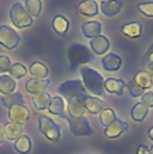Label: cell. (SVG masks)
Returning a JSON list of instances; mask_svg holds the SVG:
<instances>
[{
  "mask_svg": "<svg viewBox=\"0 0 153 154\" xmlns=\"http://www.w3.org/2000/svg\"><path fill=\"white\" fill-rule=\"evenodd\" d=\"M29 72L34 78L46 79V77L48 76V67L41 61H34L29 66Z\"/></svg>",
  "mask_w": 153,
  "mask_h": 154,
  "instance_id": "44dd1931",
  "label": "cell"
},
{
  "mask_svg": "<svg viewBox=\"0 0 153 154\" xmlns=\"http://www.w3.org/2000/svg\"><path fill=\"white\" fill-rule=\"evenodd\" d=\"M81 102H82L84 109L92 114H99L106 106V102L104 100L94 97V96H89V95H86L84 97H82Z\"/></svg>",
  "mask_w": 153,
  "mask_h": 154,
  "instance_id": "9c48e42d",
  "label": "cell"
},
{
  "mask_svg": "<svg viewBox=\"0 0 153 154\" xmlns=\"http://www.w3.org/2000/svg\"><path fill=\"white\" fill-rule=\"evenodd\" d=\"M13 148L20 154H28L31 150V140L27 135H22L18 140L14 141Z\"/></svg>",
  "mask_w": 153,
  "mask_h": 154,
  "instance_id": "83f0119b",
  "label": "cell"
},
{
  "mask_svg": "<svg viewBox=\"0 0 153 154\" xmlns=\"http://www.w3.org/2000/svg\"><path fill=\"white\" fill-rule=\"evenodd\" d=\"M67 113L69 117L71 118H80V117H84L86 109L81 102V100H71L67 102Z\"/></svg>",
  "mask_w": 153,
  "mask_h": 154,
  "instance_id": "cb8c5ba5",
  "label": "cell"
},
{
  "mask_svg": "<svg viewBox=\"0 0 153 154\" xmlns=\"http://www.w3.org/2000/svg\"><path fill=\"white\" fill-rule=\"evenodd\" d=\"M81 29H82L83 35L90 40L101 35V23H99L96 20H90V22L83 23Z\"/></svg>",
  "mask_w": 153,
  "mask_h": 154,
  "instance_id": "5bb4252c",
  "label": "cell"
},
{
  "mask_svg": "<svg viewBox=\"0 0 153 154\" xmlns=\"http://www.w3.org/2000/svg\"><path fill=\"white\" fill-rule=\"evenodd\" d=\"M141 102L149 109L153 107V91H147L143 93V95L141 96Z\"/></svg>",
  "mask_w": 153,
  "mask_h": 154,
  "instance_id": "d590c367",
  "label": "cell"
},
{
  "mask_svg": "<svg viewBox=\"0 0 153 154\" xmlns=\"http://www.w3.org/2000/svg\"><path fill=\"white\" fill-rule=\"evenodd\" d=\"M89 46H90L92 51H93L95 54L101 55V54H104V53L107 52V49H108V47H110V41H108V38H107L106 36L100 35V36H98V37L92 38Z\"/></svg>",
  "mask_w": 153,
  "mask_h": 154,
  "instance_id": "9a60e30c",
  "label": "cell"
},
{
  "mask_svg": "<svg viewBox=\"0 0 153 154\" xmlns=\"http://www.w3.org/2000/svg\"><path fill=\"white\" fill-rule=\"evenodd\" d=\"M149 154H153V144L149 147Z\"/></svg>",
  "mask_w": 153,
  "mask_h": 154,
  "instance_id": "b9f144b4",
  "label": "cell"
},
{
  "mask_svg": "<svg viewBox=\"0 0 153 154\" xmlns=\"http://www.w3.org/2000/svg\"><path fill=\"white\" fill-rule=\"evenodd\" d=\"M64 108H65V105H64L63 97L61 96H52V100H51L49 106H48L49 113L53 116L61 117L64 114Z\"/></svg>",
  "mask_w": 153,
  "mask_h": 154,
  "instance_id": "4316f807",
  "label": "cell"
},
{
  "mask_svg": "<svg viewBox=\"0 0 153 154\" xmlns=\"http://www.w3.org/2000/svg\"><path fill=\"white\" fill-rule=\"evenodd\" d=\"M123 4H124V2H123L122 0L101 1V4H100L101 12H102L105 16H107V17H113V16H116V14L120 11Z\"/></svg>",
  "mask_w": 153,
  "mask_h": 154,
  "instance_id": "2e32d148",
  "label": "cell"
},
{
  "mask_svg": "<svg viewBox=\"0 0 153 154\" xmlns=\"http://www.w3.org/2000/svg\"><path fill=\"white\" fill-rule=\"evenodd\" d=\"M58 93L64 96L67 102L71 100H81L87 95V90L81 79H69L63 82L58 87Z\"/></svg>",
  "mask_w": 153,
  "mask_h": 154,
  "instance_id": "3957f363",
  "label": "cell"
},
{
  "mask_svg": "<svg viewBox=\"0 0 153 154\" xmlns=\"http://www.w3.org/2000/svg\"><path fill=\"white\" fill-rule=\"evenodd\" d=\"M137 10L147 16V17H153V1H148V2H140L137 5Z\"/></svg>",
  "mask_w": 153,
  "mask_h": 154,
  "instance_id": "836d02e7",
  "label": "cell"
},
{
  "mask_svg": "<svg viewBox=\"0 0 153 154\" xmlns=\"http://www.w3.org/2000/svg\"><path fill=\"white\" fill-rule=\"evenodd\" d=\"M126 87H128V89H129V94H130L131 97H139V96H142V95H143V89L140 88V87L135 83L134 79H131V81L126 84Z\"/></svg>",
  "mask_w": 153,
  "mask_h": 154,
  "instance_id": "d6a6232c",
  "label": "cell"
},
{
  "mask_svg": "<svg viewBox=\"0 0 153 154\" xmlns=\"http://www.w3.org/2000/svg\"><path fill=\"white\" fill-rule=\"evenodd\" d=\"M148 114V108L140 101V102H136L131 109H130V117L133 118V120L135 122H142L146 119Z\"/></svg>",
  "mask_w": 153,
  "mask_h": 154,
  "instance_id": "484cf974",
  "label": "cell"
},
{
  "mask_svg": "<svg viewBox=\"0 0 153 154\" xmlns=\"http://www.w3.org/2000/svg\"><path fill=\"white\" fill-rule=\"evenodd\" d=\"M51 100H52L51 94H48V93H46V91L39 93V94H34L33 97H31V101H33L35 108L39 109V111L47 109L48 106H49Z\"/></svg>",
  "mask_w": 153,
  "mask_h": 154,
  "instance_id": "ffe728a7",
  "label": "cell"
},
{
  "mask_svg": "<svg viewBox=\"0 0 153 154\" xmlns=\"http://www.w3.org/2000/svg\"><path fill=\"white\" fill-rule=\"evenodd\" d=\"M87 154H88V153H87Z\"/></svg>",
  "mask_w": 153,
  "mask_h": 154,
  "instance_id": "7bdbcfd3",
  "label": "cell"
},
{
  "mask_svg": "<svg viewBox=\"0 0 153 154\" xmlns=\"http://www.w3.org/2000/svg\"><path fill=\"white\" fill-rule=\"evenodd\" d=\"M8 72H10V77H12L13 79H19L27 75V67L20 63H14L12 64Z\"/></svg>",
  "mask_w": 153,
  "mask_h": 154,
  "instance_id": "1f68e13d",
  "label": "cell"
},
{
  "mask_svg": "<svg viewBox=\"0 0 153 154\" xmlns=\"http://www.w3.org/2000/svg\"><path fill=\"white\" fill-rule=\"evenodd\" d=\"M39 130L40 132L49 141L57 142L61 137V131L59 125L51 118L46 116H40L39 117Z\"/></svg>",
  "mask_w": 153,
  "mask_h": 154,
  "instance_id": "8992f818",
  "label": "cell"
},
{
  "mask_svg": "<svg viewBox=\"0 0 153 154\" xmlns=\"http://www.w3.org/2000/svg\"><path fill=\"white\" fill-rule=\"evenodd\" d=\"M80 73L82 76L83 85L86 90L90 91L93 95L102 96L104 95V77L96 70L87 66H82L80 69Z\"/></svg>",
  "mask_w": 153,
  "mask_h": 154,
  "instance_id": "6da1fadb",
  "label": "cell"
},
{
  "mask_svg": "<svg viewBox=\"0 0 153 154\" xmlns=\"http://www.w3.org/2000/svg\"><path fill=\"white\" fill-rule=\"evenodd\" d=\"M148 137L153 141V126H151V128H149V130H148Z\"/></svg>",
  "mask_w": 153,
  "mask_h": 154,
  "instance_id": "ab89813d",
  "label": "cell"
},
{
  "mask_svg": "<svg viewBox=\"0 0 153 154\" xmlns=\"http://www.w3.org/2000/svg\"><path fill=\"white\" fill-rule=\"evenodd\" d=\"M4 141V128L2 125H0V143Z\"/></svg>",
  "mask_w": 153,
  "mask_h": 154,
  "instance_id": "f35d334b",
  "label": "cell"
},
{
  "mask_svg": "<svg viewBox=\"0 0 153 154\" xmlns=\"http://www.w3.org/2000/svg\"><path fill=\"white\" fill-rule=\"evenodd\" d=\"M51 84L49 79H37V78H30L27 83H25V89L28 93L30 94H39V93H43L46 90V88Z\"/></svg>",
  "mask_w": 153,
  "mask_h": 154,
  "instance_id": "7c38bea8",
  "label": "cell"
},
{
  "mask_svg": "<svg viewBox=\"0 0 153 154\" xmlns=\"http://www.w3.org/2000/svg\"><path fill=\"white\" fill-rule=\"evenodd\" d=\"M122 34L125 35L126 37H130V38H137L141 36V32H142V25L139 23V22H130V23H126L122 26L120 29Z\"/></svg>",
  "mask_w": 153,
  "mask_h": 154,
  "instance_id": "d6986e66",
  "label": "cell"
},
{
  "mask_svg": "<svg viewBox=\"0 0 153 154\" xmlns=\"http://www.w3.org/2000/svg\"><path fill=\"white\" fill-rule=\"evenodd\" d=\"M133 79H134L135 83H136L140 88H142L143 90L151 88L152 84H153V78H152L151 73H149L147 70H141V71H139V72L135 75V77H134Z\"/></svg>",
  "mask_w": 153,
  "mask_h": 154,
  "instance_id": "7402d4cb",
  "label": "cell"
},
{
  "mask_svg": "<svg viewBox=\"0 0 153 154\" xmlns=\"http://www.w3.org/2000/svg\"><path fill=\"white\" fill-rule=\"evenodd\" d=\"M60 118L65 119L69 124V129L72 132V135L81 137V136H90L93 134V129L90 126L89 120L86 117H80V118H71L69 116L63 114Z\"/></svg>",
  "mask_w": 153,
  "mask_h": 154,
  "instance_id": "5b68a950",
  "label": "cell"
},
{
  "mask_svg": "<svg viewBox=\"0 0 153 154\" xmlns=\"http://www.w3.org/2000/svg\"><path fill=\"white\" fill-rule=\"evenodd\" d=\"M24 7L33 18L39 17L42 11V2L40 0H27L24 1Z\"/></svg>",
  "mask_w": 153,
  "mask_h": 154,
  "instance_id": "f546056e",
  "label": "cell"
},
{
  "mask_svg": "<svg viewBox=\"0 0 153 154\" xmlns=\"http://www.w3.org/2000/svg\"><path fill=\"white\" fill-rule=\"evenodd\" d=\"M145 58H146V60H147V65L153 64V43L149 46V48H148V51H147Z\"/></svg>",
  "mask_w": 153,
  "mask_h": 154,
  "instance_id": "8d00e7d4",
  "label": "cell"
},
{
  "mask_svg": "<svg viewBox=\"0 0 153 154\" xmlns=\"http://www.w3.org/2000/svg\"><path fill=\"white\" fill-rule=\"evenodd\" d=\"M101 65L106 71L114 72V71L119 70V67L122 65V58L114 53H108L101 59Z\"/></svg>",
  "mask_w": 153,
  "mask_h": 154,
  "instance_id": "4fadbf2b",
  "label": "cell"
},
{
  "mask_svg": "<svg viewBox=\"0 0 153 154\" xmlns=\"http://www.w3.org/2000/svg\"><path fill=\"white\" fill-rule=\"evenodd\" d=\"M147 66H148V72L151 73L152 78H153V64H149V65H147Z\"/></svg>",
  "mask_w": 153,
  "mask_h": 154,
  "instance_id": "60d3db41",
  "label": "cell"
},
{
  "mask_svg": "<svg viewBox=\"0 0 153 154\" xmlns=\"http://www.w3.org/2000/svg\"><path fill=\"white\" fill-rule=\"evenodd\" d=\"M7 116H8V119L11 123L22 125L29 120L31 114H30L29 108L25 105H14L8 108Z\"/></svg>",
  "mask_w": 153,
  "mask_h": 154,
  "instance_id": "ba28073f",
  "label": "cell"
},
{
  "mask_svg": "<svg viewBox=\"0 0 153 154\" xmlns=\"http://www.w3.org/2000/svg\"><path fill=\"white\" fill-rule=\"evenodd\" d=\"M136 154H149V148L145 144H140L136 149Z\"/></svg>",
  "mask_w": 153,
  "mask_h": 154,
  "instance_id": "74e56055",
  "label": "cell"
},
{
  "mask_svg": "<svg viewBox=\"0 0 153 154\" xmlns=\"http://www.w3.org/2000/svg\"><path fill=\"white\" fill-rule=\"evenodd\" d=\"M0 101H1L2 106L7 107V108H10L14 105H24V99L19 91H13L11 94L4 95V96H1Z\"/></svg>",
  "mask_w": 153,
  "mask_h": 154,
  "instance_id": "603a6c76",
  "label": "cell"
},
{
  "mask_svg": "<svg viewBox=\"0 0 153 154\" xmlns=\"http://www.w3.org/2000/svg\"><path fill=\"white\" fill-rule=\"evenodd\" d=\"M11 66H12V63H11L10 58L7 55H4V54L0 55V72L2 75H5L6 72L10 71Z\"/></svg>",
  "mask_w": 153,
  "mask_h": 154,
  "instance_id": "e575fe53",
  "label": "cell"
},
{
  "mask_svg": "<svg viewBox=\"0 0 153 154\" xmlns=\"http://www.w3.org/2000/svg\"><path fill=\"white\" fill-rule=\"evenodd\" d=\"M67 58L71 70H76L83 64L93 60V54L90 48L83 43H71L67 51Z\"/></svg>",
  "mask_w": 153,
  "mask_h": 154,
  "instance_id": "7a4b0ae2",
  "label": "cell"
},
{
  "mask_svg": "<svg viewBox=\"0 0 153 154\" xmlns=\"http://www.w3.org/2000/svg\"><path fill=\"white\" fill-rule=\"evenodd\" d=\"M126 87L125 82L122 79H117V78H107L104 81V89L110 93V94H114V95H123L124 93V88Z\"/></svg>",
  "mask_w": 153,
  "mask_h": 154,
  "instance_id": "8fae6325",
  "label": "cell"
},
{
  "mask_svg": "<svg viewBox=\"0 0 153 154\" xmlns=\"http://www.w3.org/2000/svg\"><path fill=\"white\" fill-rule=\"evenodd\" d=\"M17 84H16V81L10 77L8 75H0V93L4 94V95H7V94H11L14 91Z\"/></svg>",
  "mask_w": 153,
  "mask_h": 154,
  "instance_id": "d4e9b609",
  "label": "cell"
},
{
  "mask_svg": "<svg viewBox=\"0 0 153 154\" xmlns=\"http://www.w3.org/2000/svg\"><path fill=\"white\" fill-rule=\"evenodd\" d=\"M20 41L19 35L8 25H0V45L6 49H13Z\"/></svg>",
  "mask_w": 153,
  "mask_h": 154,
  "instance_id": "52a82bcc",
  "label": "cell"
},
{
  "mask_svg": "<svg viewBox=\"0 0 153 154\" xmlns=\"http://www.w3.org/2000/svg\"><path fill=\"white\" fill-rule=\"evenodd\" d=\"M4 137H6L10 141H16L23 135V128L19 124L14 123H6L4 126Z\"/></svg>",
  "mask_w": 153,
  "mask_h": 154,
  "instance_id": "e0dca14e",
  "label": "cell"
},
{
  "mask_svg": "<svg viewBox=\"0 0 153 154\" xmlns=\"http://www.w3.org/2000/svg\"><path fill=\"white\" fill-rule=\"evenodd\" d=\"M128 128H129V125H128L126 122H124V120L117 118L112 124H110L107 128H105L104 134H105V136L108 137V138H117V137L120 136L124 131H126Z\"/></svg>",
  "mask_w": 153,
  "mask_h": 154,
  "instance_id": "30bf717a",
  "label": "cell"
},
{
  "mask_svg": "<svg viewBox=\"0 0 153 154\" xmlns=\"http://www.w3.org/2000/svg\"><path fill=\"white\" fill-rule=\"evenodd\" d=\"M80 13H82L83 16H87V17H94L98 14L99 12V6H98V2L94 1V0H87V1H82L78 4L77 6Z\"/></svg>",
  "mask_w": 153,
  "mask_h": 154,
  "instance_id": "ac0fdd59",
  "label": "cell"
},
{
  "mask_svg": "<svg viewBox=\"0 0 153 154\" xmlns=\"http://www.w3.org/2000/svg\"><path fill=\"white\" fill-rule=\"evenodd\" d=\"M52 26H53V30L59 34V35H64L67 30H69V20L64 17V16H55L53 18V22H52Z\"/></svg>",
  "mask_w": 153,
  "mask_h": 154,
  "instance_id": "f1b7e54d",
  "label": "cell"
},
{
  "mask_svg": "<svg viewBox=\"0 0 153 154\" xmlns=\"http://www.w3.org/2000/svg\"><path fill=\"white\" fill-rule=\"evenodd\" d=\"M10 19L12 24L18 29H24L27 26H30L34 22V18L27 12L22 2H16L12 5L10 10Z\"/></svg>",
  "mask_w": 153,
  "mask_h": 154,
  "instance_id": "277c9868",
  "label": "cell"
},
{
  "mask_svg": "<svg viewBox=\"0 0 153 154\" xmlns=\"http://www.w3.org/2000/svg\"><path fill=\"white\" fill-rule=\"evenodd\" d=\"M99 114H100L99 120H100L101 125H104L105 128H107L110 124H112L117 119V116L112 108H104Z\"/></svg>",
  "mask_w": 153,
  "mask_h": 154,
  "instance_id": "4dcf8cb0",
  "label": "cell"
}]
</instances>
